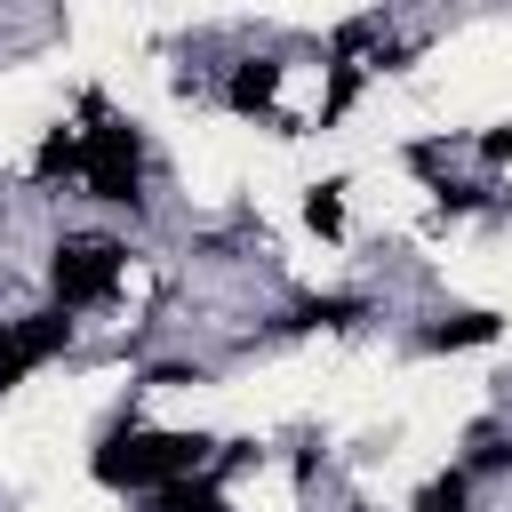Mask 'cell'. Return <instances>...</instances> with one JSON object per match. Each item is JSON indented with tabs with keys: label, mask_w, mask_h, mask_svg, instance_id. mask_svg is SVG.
<instances>
[{
	"label": "cell",
	"mask_w": 512,
	"mask_h": 512,
	"mask_svg": "<svg viewBox=\"0 0 512 512\" xmlns=\"http://www.w3.org/2000/svg\"><path fill=\"white\" fill-rule=\"evenodd\" d=\"M496 336V312H440L432 328H424V344L432 352H456V344H488Z\"/></svg>",
	"instance_id": "6"
},
{
	"label": "cell",
	"mask_w": 512,
	"mask_h": 512,
	"mask_svg": "<svg viewBox=\"0 0 512 512\" xmlns=\"http://www.w3.org/2000/svg\"><path fill=\"white\" fill-rule=\"evenodd\" d=\"M80 176L96 200H136V128L128 120H96L80 136Z\"/></svg>",
	"instance_id": "2"
},
{
	"label": "cell",
	"mask_w": 512,
	"mask_h": 512,
	"mask_svg": "<svg viewBox=\"0 0 512 512\" xmlns=\"http://www.w3.org/2000/svg\"><path fill=\"white\" fill-rule=\"evenodd\" d=\"M416 512H464V472H448V480H432V488L416 496Z\"/></svg>",
	"instance_id": "10"
},
{
	"label": "cell",
	"mask_w": 512,
	"mask_h": 512,
	"mask_svg": "<svg viewBox=\"0 0 512 512\" xmlns=\"http://www.w3.org/2000/svg\"><path fill=\"white\" fill-rule=\"evenodd\" d=\"M200 456H208L200 432H112L96 448V480L104 488H176L200 472Z\"/></svg>",
	"instance_id": "1"
},
{
	"label": "cell",
	"mask_w": 512,
	"mask_h": 512,
	"mask_svg": "<svg viewBox=\"0 0 512 512\" xmlns=\"http://www.w3.org/2000/svg\"><path fill=\"white\" fill-rule=\"evenodd\" d=\"M64 336H72V320H64V312H32V320L0 328V400L24 384V368L56 360V352H64Z\"/></svg>",
	"instance_id": "4"
},
{
	"label": "cell",
	"mask_w": 512,
	"mask_h": 512,
	"mask_svg": "<svg viewBox=\"0 0 512 512\" xmlns=\"http://www.w3.org/2000/svg\"><path fill=\"white\" fill-rule=\"evenodd\" d=\"M72 168H80V144H72V136L56 128V136L40 144V176H72Z\"/></svg>",
	"instance_id": "9"
},
{
	"label": "cell",
	"mask_w": 512,
	"mask_h": 512,
	"mask_svg": "<svg viewBox=\"0 0 512 512\" xmlns=\"http://www.w3.org/2000/svg\"><path fill=\"white\" fill-rule=\"evenodd\" d=\"M120 288V248L112 240H64L56 248V296L64 304H96Z\"/></svg>",
	"instance_id": "3"
},
{
	"label": "cell",
	"mask_w": 512,
	"mask_h": 512,
	"mask_svg": "<svg viewBox=\"0 0 512 512\" xmlns=\"http://www.w3.org/2000/svg\"><path fill=\"white\" fill-rule=\"evenodd\" d=\"M160 512H224V496L208 480H176V488H160Z\"/></svg>",
	"instance_id": "8"
},
{
	"label": "cell",
	"mask_w": 512,
	"mask_h": 512,
	"mask_svg": "<svg viewBox=\"0 0 512 512\" xmlns=\"http://www.w3.org/2000/svg\"><path fill=\"white\" fill-rule=\"evenodd\" d=\"M336 192H344V184H312V192H304V224H312V232H344V200H336Z\"/></svg>",
	"instance_id": "7"
},
{
	"label": "cell",
	"mask_w": 512,
	"mask_h": 512,
	"mask_svg": "<svg viewBox=\"0 0 512 512\" xmlns=\"http://www.w3.org/2000/svg\"><path fill=\"white\" fill-rule=\"evenodd\" d=\"M280 96V64L272 56H248L240 72H232V112H264Z\"/></svg>",
	"instance_id": "5"
}]
</instances>
